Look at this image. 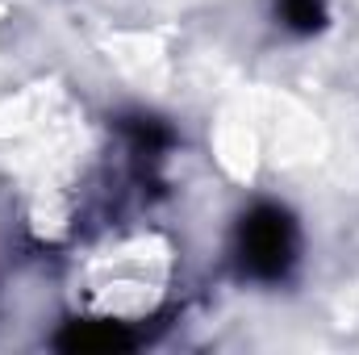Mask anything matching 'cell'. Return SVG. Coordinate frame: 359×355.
<instances>
[{"label": "cell", "mask_w": 359, "mask_h": 355, "mask_svg": "<svg viewBox=\"0 0 359 355\" xmlns=\"http://www.w3.org/2000/svg\"><path fill=\"white\" fill-rule=\"evenodd\" d=\"M297 239H292V222L280 209H255L251 222H243V264L255 276H280L292 264Z\"/></svg>", "instance_id": "1"}, {"label": "cell", "mask_w": 359, "mask_h": 355, "mask_svg": "<svg viewBox=\"0 0 359 355\" xmlns=\"http://www.w3.org/2000/svg\"><path fill=\"white\" fill-rule=\"evenodd\" d=\"M276 8L292 29H318L322 21V0H276Z\"/></svg>", "instance_id": "2"}]
</instances>
